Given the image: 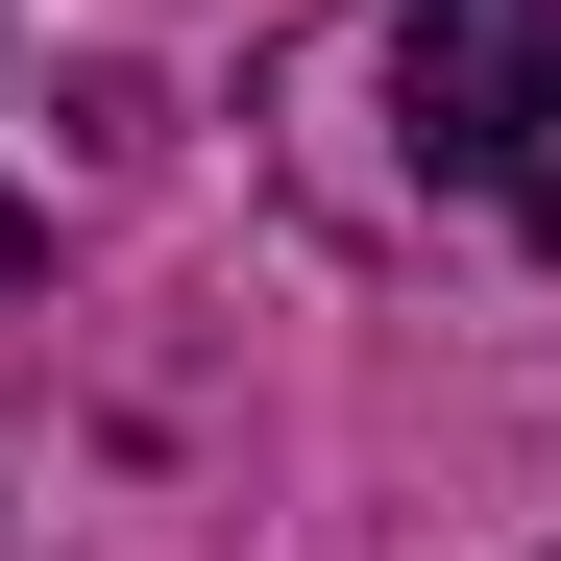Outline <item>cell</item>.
Here are the masks:
<instances>
[{"label": "cell", "mask_w": 561, "mask_h": 561, "mask_svg": "<svg viewBox=\"0 0 561 561\" xmlns=\"http://www.w3.org/2000/svg\"><path fill=\"white\" fill-rule=\"evenodd\" d=\"M391 73H415V171L439 196H489V220L561 244V0H439Z\"/></svg>", "instance_id": "6da1fadb"}, {"label": "cell", "mask_w": 561, "mask_h": 561, "mask_svg": "<svg viewBox=\"0 0 561 561\" xmlns=\"http://www.w3.org/2000/svg\"><path fill=\"white\" fill-rule=\"evenodd\" d=\"M0 268H25V220H0Z\"/></svg>", "instance_id": "7a4b0ae2"}]
</instances>
